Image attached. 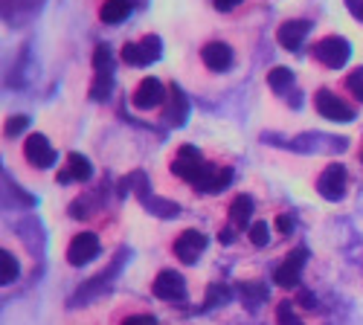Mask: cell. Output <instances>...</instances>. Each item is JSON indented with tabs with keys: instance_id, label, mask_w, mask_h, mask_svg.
I'll return each mask as SVG.
<instances>
[{
	"instance_id": "14",
	"label": "cell",
	"mask_w": 363,
	"mask_h": 325,
	"mask_svg": "<svg viewBox=\"0 0 363 325\" xmlns=\"http://www.w3.org/2000/svg\"><path fill=\"white\" fill-rule=\"evenodd\" d=\"M308 33H311V21H285V23L279 26L277 38H279V44H282L285 50H299L302 41L308 38Z\"/></svg>"
},
{
	"instance_id": "3",
	"label": "cell",
	"mask_w": 363,
	"mask_h": 325,
	"mask_svg": "<svg viewBox=\"0 0 363 325\" xmlns=\"http://www.w3.org/2000/svg\"><path fill=\"white\" fill-rule=\"evenodd\" d=\"M314 108H317L320 116H325V120H331V122H352L354 120V110L331 91H317L314 93Z\"/></svg>"
},
{
	"instance_id": "20",
	"label": "cell",
	"mask_w": 363,
	"mask_h": 325,
	"mask_svg": "<svg viewBox=\"0 0 363 325\" xmlns=\"http://www.w3.org/2000/svg\"><path fill=\"white\" fill-rule=\"evenodd\" d=\"M143 203L148 206V212H155V215H160V218H177V212H180L177 203L163 200V198H155V195H145Z\"/></svg>"
},
{
	"instance_id": "15",
	"label": "cell",
	"mask_w": 363,
	"mask_h": 325,
	"mask_svg": "<svg viewBox=\"0 0 363 325\" xmlns=\"http://www.w3.org/2000/svg\"><path fill=\"white\" fill-rule=\"evenodd\" d=\"M186 116H189V99H186V93L180 91L177 84H172V87H169V110H166V120H169V125L180 128V125H186Z\"/></svg>"
},
{
	"instance_id": "36",
	"label": "cell",
	"mask_w": 363,
	"mask_h": 325,
	"mask_svg": "<svg viewBox=\"0 0 363 325\" xmlns=\"http://www.w3.org/2000/svg\"><path fill=\"white\" fill-rule=\"evenodd\" d=\"M125 4H131V6H134V0H125Z\"/></svg>"
},
{
	"instance_id": "2",
	"label": "cell",
	"mask_w": 363,
	"mask_h": 325,
	"mask_svg": "<svg viewBox=\"0 0 363 325\" xmlns=\"http://www.w3.org/2000/svg\"><path fill=\"white\" fill-rule=\"evenodd\" d=\"M349 55H352V47L340 35H328V38H323V41L314 44V58H317L320 64L331 67V70H340L349 62Z\"/></svg>"
},
{
	"instance_id": "31",
	"label": "cell",
	"mask_w": 363,
	"mask_h": 325,
	"mask_svg": "<svg viewBox=\"0 0 363 325\" xmlns=\"http://www.w3.org/2000/svg\"><path fill=\"white\" fill-rule=\"evenodd\" d=\"M277 229H279L282 235H288V232L294 229V218H291V215H279V218H277Z\"/></svg>"
},
{
	"instance_id": "5",
	"label": "cell",
	"mask_w": 363,
	"mask_h": 325,
	"mask_svg": "<svg viewBox=\"0 0 363 325\" xmlns=\"http://www.w3.org/2000/svg\"><path fill=\"white\" fill-rule=\"evenodd\" d=\"M317 192L325 200H340L346 195V169L340 163H331L323 169V174L317 177Z\"/></svg>"
},
{
	"instance_id": "28",
	"label": "cell",
	"mask_w": 363,
	"mask_h": 325,
	"mask_svg": "<svg viewBox=\"0 0 363 325\" xmlns=\"http://www.w3.org/2000/svg\"><path fill=\"white\" fill-rule=\"evenodd\" d=\"M346 87L354 93V99H357V102H363V67H357L354 73H349V76H346Z\"/></svg>"
},
{
	"instance_id": "1",
	"label": "cell",
	"mask_w": 363,
	"mask_h": 325,
	"mask_svg": "<svg viewBox=\"0 0 363 325\" xmlns=\"http://www.w3.org/2000/svg\"><path fill=\"white\" fill-rule=\"evenodd\" d=\"M94 84H90V99L94 102H105L111 96V87H113V52L111 47L99 44L94 50Z\"/></svg>"
},
{
	"instance_id": "26",
	"label": "cell",
	"mask_w": 363,
	"mask_h": 325,
	"mask_svg": "<svg viewBox=\"0 0 363 325\" xmlns=\"http://www.w3.org/2000/svg\"><path fill=\"white\" fill-rule=\"evenodd\" d=\"M123 62L131 64V67H145V58H143L140 44H125L123 47Z\"/></svg>"
},
{
	"instance_id": "34",
	"label": "cell",
	"mask_w": 363,
	"mask_h": 325,
	"mask_svg": "<svg viewBox=\"0 0 363 325\" xmlns=\"http://www.w3.org/2000/svg\"><path fill=\"white\" fill-rule=\"evenodd\" d=\"M296 302H299L302 308H314V302H317V300L311 297V293H308V290H299V297H296Z\"/></svg>"
},
{
	"instance_id": "33",
	"label": "cell",
	"mask_w": 363,
	"mask_h": 325,
	"mask_svg": "<svg viewBox=\"0 0 363 325\" xmlns=\"http://www.w3.org/2000/svg\"><path fill=\"white\" fill-rule=\"evenodd\" d=\"M213 4H216L218 12H233V9L241 4V0H213Z\"/></svg>"
},
{
	"instance_id": "17",
	"label": "cell",
	"mask_w": 363,
	"mask_h": 325,
	"mask_svg": "<svg viewBox=\"0 0 363 325\" xmlns=\"http://www.w3.org/2000/svg\"><path fill=\"white\" fill-rule=\"evenodd\" d=\"M253 215V198L250 195H238L233 203H230V224L233 227H245Z\"/></svg>"
},
{
	"instance_id": "8",
	"label": "cell",
	"mask_w": 363,
	"mask_h": 325,
	"mask_svg": "<svg viewBox=\"0 0 363 325\" xmlns=\"http://www.w3.org/2000/svg\"><path fill=\"white\" fill-rule=\"evenodd\" d=\"M203 250H206V235L198 229H184L174 241V256L184 264H195Z\"/></svg>"
},
{
	"instance_id": "21",
	"label": "cell",
	"mask_w": 363,
	"mask_h": 325,
	"mask_svg": "<svg viewBox=\"0 0 363 325\" xmlns=\"http://www.w3.org/2000/svg\"><path fill=\"white\" fill-rule=\"evenodd\" d=\"M267 84H270V91L274 93H285L288 87L294 84V73L288 67H274L267 73Z\"/></svg>"
},
{
	"instance_id": "19",
	"label": "cell",
	"mask_w": 363,
	"mask_h": 325,
	"mask_svg": "<svg viewBox=\"0 0 363 325\" xmlns=\"http://www.w3.org/2000/svg\"><path fill=\"white\" fill-rule=\"evenodd\" d=\"M128 12H131V4H125V0H105L99 9V18L102 23H123Z\"/></svg>"
},
{
	"instance_id": "13",
	"label": "cell",
	"mask_w": 363,
	"mask_h": 325,
	"mask_svg": "<svg viewBox=\"0 0 363 325\" xmlns=\"http://www.w3.org/2000/svg\"><path fill=\"white\" fill-rule=\"evenodd\" d=\"M201 62H203L209 70H216V73L230 70V67H233V50H230L224 41H213V44H206V47L201 50Z\"/></svg>"
},
{
	"instance_id": "30",
	"label": "cell",
	"mask_w": 363,
	"mask_h": 325,
	"mask_svg": "<svg viewBox=\"0 0 363 325\" xmlns=\"http://www.w3.org/2000/svg\"><path fill=\"white\" fill-rule=\"evenodd\" d=\"M123 325H157V319L151 314H134V317H125Z\"/></svg>"
},
{
	"instance_id": "7",
	"label": "cell",
	"mask_w": 363,
	"mask_h": 325,
	"mask_svg": "<svg viewBox=\"0 0 363 325\" xmlns=\"http://www.w3.org/2000/svg\"><path fill=\"white\" fill-rule=\"evenodd\" d=\"M151 293H155L157 300H166V302H184L186 300V282L174 270H163L155 279V285H151Z\"/></svg>"
},
{
	"instance_id": "24",
	"label": "cell",
	"mask_w": 363,
	"mask_h": 325,
	"mask_svg": "<svg viewBox=\"0 0 363 325\" xmlns=\"http://www.w3.org/2000/svg\"><path fill=\"white\" fill-rule=\"evenodd\" d=\"M230 300V287L224 285H213L206 290V308H216V305H224Z\"/></svg>"
},
{
	"instance_id": "23",
	"label": "cell",
	"mask_w": 363,
	"mask_h": 325,
	"mask_svg": "<svg viewBox=\"0 0 363 325\" xmlns=\"http://www.w3.org/2000/svg\"><path fill=\"white\" fill-rule=\"evenodd\" d=\"M140 50H143V58H145V64L157 62V58L163 55V41H160V35H145V38L140 41Z\"/></svg>"
},
{
	"instance_id": "27",
	"label": "cell",
	"mask_w": 363,
	"mask_h": 325,
	"mask_svg": "<svg viewBox=\"0 0 363 325\" xmlns=\"http://www.w3.org/2000/svg\"><path fill=\"white\" fill-rule=\"evenodd\" d=\"M277 322H279V325H302V322H299V317L294 314V308H291V302H288V300L277 305Z\"/></svg>"
},
{
	"instance_id": "32",
	"label": "cell",
	"mask_w": 363,
	"mask_h": 325,
	"mask_svg": "<svg viewBox=\"0 0 363 325\" xmlns=\"http://www.w3.org/2000/svg\"><path fill=\"white\" fill-rule=\"evenodd\" d=\"M346 9H349L357 21H363V0H346Z\"/></svg>"
},
{
	"instance_id": "18",
	"label": "cell",
	"mask_w": 363,
	"mask_h": 325,
	"mask_svg": "<svg viewBox=\"0 0 363 325\" xmlns=\"http://www.w3.org/2000/svg\"><path fill=\"white\" fill-rule=\"evenodd\" d=\"M238 293H241V302H245L250 311H256L267 300V285L264 282H245L238 287Z\"/></svg>"
},
{
	"instance_id": "11",
	"label": "cell",
	"mask_w": 363,
	"mask_h": 325,
	"mask_svg": "<svg viewBox=\"0 0 363 325\" xmlns=\"http://www.w3.org/2000/svg\"><path fill=\"white\" fill-rule=\"evenodd\" d=\"M23 154L35 169H50L55 163V152H52V145L44 134H29L26 142H23Z\"/></svg>"
},
{
	"instance_id": "29",
	"label": "cell",
	"mask_w": 363,
	"mask_h": 325,
	"mask_svg": "<svg viewBox=\"0 0 363 325\" xmlns=\"http://www.w3.org/2000/svg\"><path fill=\"white\" fill-rule=\"evenodd\" d=\"M26 125H29V116H23V113L21 116H12V120L6 122V134L9 137H18V134L26 131Z\"/></svg>"
},
{
	"instance_id": "37",
	"label": "cell",
	"mask_w": 363,
	"mask_h": 325,
	"mask_svg": "<svg viewBox=\"0 0 363 325\" xmlns=\"http://www.w3.org/2000/svg\"><path fill=\"white\" fill-rule=\"evenodd\" d=\"M360 160H363V154H360Z\"/></svg>"
},
{
	"instance_id": "16",
	"label": "cell",
	"mask_w": 363,
	"mask_h": 325,
	"mask_svg": "<svg viewBox=\"0 0 363 325\" xmlns=\"http://www.w3.org/2000/svg\"><path fill=\"white\" fill-rule=\"evenodd\" d=\"M90 174H94V169H90L87 157L70 152V154H67V169H65V171H58V183H70V181L84 183V181H90Z\"/></svg>"
},
{
	"instance_id": "12",
	"label": "cell",
	"mask_w": 363,
	"mask_h": 325,
	"mask_svg": "<svg viewBox=\"0 0 363 325\" xmlns=\"http://www.w3.org/2000/svg\"><path fill=\"white\" fill-rule=\"evenodd\" d=\"M163 99H166V87L157 79H151V76L137 84V91L131 96V102H134L137 110H151V108L163 105Z\"/></svg>"
},
{
	"instance_id": "10",
	"label": "cell",
	"mask_w": 363,
	"mask_h": 325,
	"mask_svg": "<svg viewBox=\"0 0 363 325\" xmlns=\"http://www.w3.org/2000/svg\"><path fill=\"white\" fill-rule=\"evenodd\" d=\"M230 183H233V169H227V166L221 169V166L206 163L203 171H201V177H198V183H195V189L198 192H206V195H218Z\"/></svg>"
},
{
	"instance_id": "25",
	"label": "cell",
	"mask_w": 363,
	"mask_h": 325,
	"mask_svg": "<svg viewBox=\"0 0 363 325\" xmlns=\"http://www.w3.org/2000/svg\"><path fill=\"white\" fill-rule=\"evenodd\" d=\"M247 235H250V241H253L256 247H264V244L270 241V227H267V221H256Z\"/></svg>"
},
{
	"instance_id": "6",
	"label": "cell",
	"mask_w": 363,
	"mask_h": 325,
	"mask_svg": "<svg viewBox=\"0 0 363 325\" xmlns=\"http://www.w3.org/2000/svg\"><path fill=\"white\" fill-rule=\"evenodd\" d=\"M306 261H308V250L306 247H296L279 268L274 273V282L279 287H296L299 285V276H302V268H306Z\"/></svg>"
},
{
	"instance_id": "22",
	"label": "cell",
	"mask_w": 363,
	"mask_h": 325,
	"mask_svg": "<svg viewBox=\"0 0 363 325\" xmlns=\"http://www.w3.org/2000/svg\"><path fill=\"white\" fill-rule=\"evenodd\" d=\"M18 273H21L18 258H15L9 250H4V253H0V282H4V285H12V282L18 279Z\"/></svg>"
},
{
	"instance_id": "9",
	"label": "cell",
	"mask_w": 363,
	"mask_h": 325,
	"mask_svg": "<svg viewBox=\"0 0 363 325\" xmlns=\"http://www.w3.org/2000/svg\"><path fill=\"white\" fill-rule=\"evenodd\" d=\"M96 256H99V239L94 232H79L67 247V261L73 264V268H82V264L94 261Z\"/></svg>"
},
{
	"instance_id": "4",
	"label": "cell",
	"mask_w": 363,
	"mask_h": 325,
	"mask_svg": "<svg viewBox=\"0 0 363 325\" xmlns=\"http://www.w3.org/2000/svg\"><path fill=\"white\" fill-rule=\"evenodd\" d=\"M203 160H201V152L195 149V145H180V152H177V157H174V163H172V171L180 177V181H186V183H198V177H201V171H203Z\"/></svg>"
},
{
	"instance_id": "35",
	"label": "cell",
	"mask_w": 363,
	"mask_h": 325,
	"mask_svg": "<svg viewBox=\"0 0 363 325\" xmlns=\"http://www.w3.org/2000/svg\"><path fill=\"white\" fill-rule=\"evenodd\" d=\"M233 239H235V235H233V229H230V227H227V229H221V241H224V244H230Z\"/></svg>"
}]
</instances>
